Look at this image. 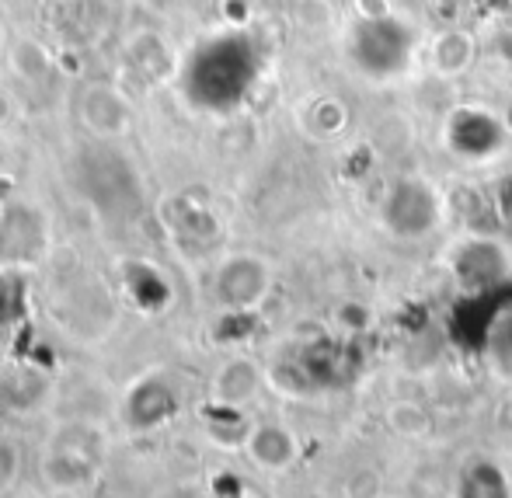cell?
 Listing matches in <instances>:
<instances>
[{
  "instance_id": "cell-14",
  "label": "cell",
  "mask_w": 512,
  "mask_h": 498,
  "mask_svg": "<svg viewBox=\"0 0 512 498\" xmlns=\"http://www.w3.org/2000/svg\"><path fill=\"white\" fill-rule=\"evenodd\" d=\"M345 122H349V108L338 98H317L307 112V126H310V133H317V136L342 133Z\"/></svg>"
},
{
  "instance_id": "cell-3",
  "label": "cell",
  "mask_w": 512,
  "mask_h": 498,
  "mask_svg": "<svg viewBox=\"0 0 512 498\" xmlns=\"http://www.w3.org/2000/svg\"><path fill=\"white\" fill-rule=\"evenodd\" d=\"M349 56L352 67L366 81H391V77L405 74L411 56H415V32L394 14L359 18V25L349 35Z\"/></svg>"
},
{
  "instance_id": "cell-10",
  "label": "cell",
  "mask_w": 512,
  "mask_h": 498,
  "mask_svg": "<svg viewBox=\"0 0 512 498\" xmlns=\"http://www.w3.org/2000/svg\"><path fill=\"white\" fill-rule=\"evenodd\" d=\"M474 56H478V42L464 28H443L432 35L429 42V67L439 77H460L471 70Z\"/></svg>"
},
{
  "instance_id": "cell-11",
  "label": "cell",
  "mask_w": 512,
  "mask_h": 498,
  "mask_svg": "<svg viewBox=\"0 0 512 498\" xmlns=\"http://www.w3.org/2000/svg\"><path fill=\"white\" fill-rule=\"evenodd\" d=\"M457 272L464 279V286L471 290H488L506 276V262H502V251L488 241H474L464 244L457 251Z\"/></svg>"
},
{
  "instance_id": "cell-16",
  "label": "cell",
  "mask_w": 512,
  "mask_h": 498,
  "mask_svg": "<svg viewBox=\"0 0 512 498\" xmlns=\"http://www.w3.org/2000/svg\"><path fill=\"white\" fill-rule=\"evenodd\" d=\"M492 349L499 352L502 359H509L512 363V307L506 310V314L499 317V321H495V328H492Z\"/></svg>"
},
{
  "instance_id": "cell-1",
  "label": "cell",
  "mask_w": 512,
  "mask_h": 498,
  "mask_svg": "<svg viewBox=\"0 0 512 498\" xmlns=\"http://www.w3.org/2000/svg\"><path fill=\"white\" fill-rule=\"evenodd\" d=\"M255 77V53L241 35H223L206 42L192 60L189 95L203 108H234Z\"/></svg>"
},
{
  "instance_id": "cell-13",
  "label": "cell",
  "mask_w": 512,
  "mask_h": 498,
  "mask_svg": "<svg viewBox=\"0 0 512 498\" xmlns=\"http://www.w3.org/2000/svg\"><path fill=\"white\" fill-rule=\"evenodd\" d=\"M248 453L258 467H265V471H283V467H290L293 457H297V443H293L290 429L265 422V425H258V429H251Z\"/></svg>"
},
{
  "instance_id": "cell-7",
  "label": "cell",
  "mask_w": 512,
  "mask_h": 498,
  "mask_svg": "<svg viewBox=\"0 0 512 498\" xmlns=\"http://www.w3.org/2000/svg\"><path fill=\"white\" fill-rule=\"evenodd\" d=\"M178 411V394L164 377H143L129 387L126 404H122V422L136 436L161 429L171 415Z\"/></svg>"
},
{
  "instance_id": "cell-5",
  "label": "cell",
  "mask_w": 512,
  "mask_h": 498,
  "mask_svg": "<svg viewBox=\"0 0 512 498\" xmlns=\"http://www.w3.org/2000/svg\"><path fill=\"white\" fill-rule=\"evenodd\" d=\"M384 223L391 234L415 241V237L436 230L439 223V196L429 182L418 178H401L384 199Z\"/></svg>"
},
{
  "instance_id": "cell-18",
  "label": "cell",
  "mask_w": 512,
  "mask_h": 498,
  "mask_svg": "<svg viewBox=\"0 0 512 498\" xmlns=\"http://www.w3.org/2000/svg\"><path fill=\"white\" fill-rule=\"evenodd\" d=\"M213 498H248V495H241V492H223V495H213Z\"/></svg>"
},
{
  "instance_id": "cell-4",
  "label": "cell",
  "mask_w": 512,
  "mask_h": 498,
  "mask_svg": "<svg viewBox=\"0 0 512 498\" xmlns=\"http://www.w3.org/2000/svg\"><path fill=\"white\" fill-rule=\"evenodd\" d=\"M272 272L258 255H230L213 272V300L230 314H248L269 297Z\"/></svg>"
},
{
  "instance_id": "cell-9",
  "label": "cell",
  "mask_w": 512,
  "mask_h": 498,
  "mask_svg": "<svg viewBox=\"0 0 512 498\" xmlns=\"http://www.w3.org/2000/svg\"><path fill=\"white\" fill-rule=\"evenodd\" d=\"M453 498H512V478L492 457H474L460 467Z\"/></svg>"
},
{
  "instance_id": "cell-2",
  "label": "cell",
  "mask_w": 512,
  "mask_h": 498,
  "mask_svg": "<svg viewBox=\"0 0 512 498\" xmlns=\"http://www.w3.org/2000/svg\"><path fill=\"white\" fill-rule=\"evenodd\" d=\"M108 443L91 422H67L49 436L42 450V478L56 492H81L95 485L105 467Z\"/></svg>"
},
{
  "instance_id": "cell-8",
  "label": "cell",
  "mask_w": 512,
  "mask_h": 498,
  "mask_svg": "<svg viewBox=\"0 0 512 498\" xmlns=\"http://www.w3.org/2000/svg\"><path fill=\"white\" fill-rule=\"evenodd\" d=\"M77 112L81 122L102 140H119L133 126V108L122 91H115L112 84H88L77 98Z\"/></svg>"
},
{
  "instance_id": "cell-6",
  "label": "cell",
  "mask_w": 512,
  "mask_h": 498,
  "mask_svg": "<svg viewBox=\"0 0 512 498\" xmlns=\"http://www.w3.org/2000/svg\"><path fill=\"white\" fill-rule=\"evenodd\" d=\"M509 136L506 119H499L488 108H457L446 129V140L457 154L471 157V161H485V157L499 154L502 143Z\"/></svg>"
},
{
  "instance_id": "cell-15",
  "label": "cell",
  "mask_w": 512,
  "mask_h": 498,
  "mask_svg": "<svg viewBox=\"0 0 512 498\" xmlns=\"http://www.w3.org/2000/svg\"><path fill=\"white\" fill-rule=\"evenodd\" d=\"M18 471H21V457L11 443H0V495H7L18 481Z\"/></svg>"
},
{
  "instance_id": "cell-12",
  "label": "cell",
  "mask_w": 512,
  "mask_h": 498,
  "mask_svg": "<svg viewBox=\"0 0 512 498\" xmlns=\"http://www.w3.org/2000/svg\"><path fill=\"white\" fill-rule=\"evenodd\" d=\"M258 384H262V373L251 359H230L213 377V398L223 408H241L258 394Z\"/></svg>"
},
{
  "instance_id": "cell-17",
  "label": "cell",
  "mask_w": 512,
  "mask_h": 498,
  "mask_svg": "<svg viewBox=\"0 0 512 498\" xmlns=\"http://www.w3.org/2000/svg\"><path fill=\"white\" fill-rule=\"evenodd\" d=\"M356 11L359 18H387V14H394L387 7V0H356Z\"/></svg>"
}]
</instances>
